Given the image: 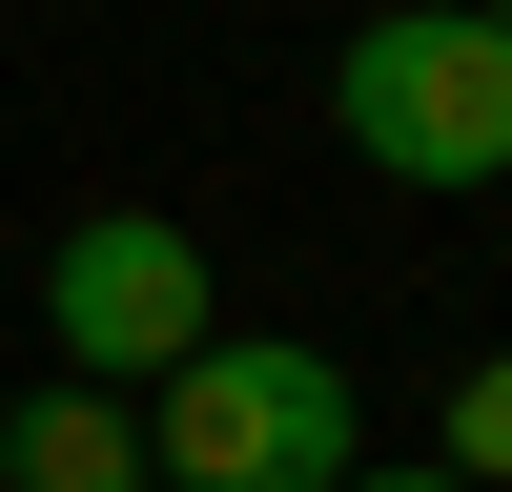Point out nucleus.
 I'll return each instance as SVG.
<instances>
[{
	"label": "nucleus",
	"mask_w": 512,
	"mask_h": 492,
	"mask_svg": "<svg viewBox=\"0 0 512 492\" xmlns=\"http://www.w3.org/2000/svg\"><path fill=\"white\" fill-rule=\"evenodd\" d=\"M472 21H492V41H512V0H472Z\"/></svg>",
	"instance_id": "nucleus-7"
},
{
	"label": "nucleus",
	"mask_w": 512,
	"mask_h": 492,
	"mask_svg": "<svg viewBox=\"0 0 512 492\" xmlns=\"http://www.w3.org/2000/svg\"><path fill=\"white\" fill-rule=\"evenodd\" d=\"M431 472H451V492H512V349L451 390V451H431Z\"/></svg>",
	"instance_id": "nucleus-5"
},
{
	"label": "nucleus",
	"mask_w": 512,
	"mask_h": 492,
	"mask_svg": "<svg viewBox=\"0 0 512 492\" xmlns=\"http://www.w3.org/2000/svg\"><path fill=\"white\" fill-rule=\"evenodd\" d=\"M0 492H144V410L123 390H21L0 410Z\"/></svg>",
	"instance_id": "nucleus-4"
},
{
	"label": "nucleus",
	"mask_w": 512,
	"mask_h": 492,
	"mask_svg": "<svg viewBox=\"0 0 512 492\" xmlns=\"http://www.w3.org/2000/svg\"><path fill=\"white\" fill-rule=\"evenodd\" d=\"M328 123H349L390 185H512V41L472 21V0H369L349 62H328Z\"/></svg>",
	"instance_id": "nucleus-2"
},
{
	"label": "nucleus",
	"mask_w": 512,
	"mask_h": 492,
	"mask_svg": "<svg viewBox=\"0 0 512 492\" xmlns=\"http://www.w3.org/2000/svg\"><path fill=\"white\" fill-rule=\"evenodd\" d=\"M349 492H451V472H349Z\"/></svg>",
	"instance_id": "nucleus-6"
},
{
	"label": "nucleus",
	"mask_w": 512,
	"mask_h": 492,
	"mask_svg": "<svg viewBox=\"0 0 512 492\" xmlns=\"http://www.w3.org/2000/svg\"><path fill=\"white\" fill-rule=\"evenodd\" d=\"M41 328H62V390H123V369H185L205 328V226H164V205H82L62 246H41Z\"/></svg>",
	"instance_id": "nucleus-3"
},
{
	"label": "nucleus",
	"mask_w": 512,
	"mask_h": 492,
	"mask_svg": "<svg viewBox=\"0 0 512 492\" xmlns=\"http://www.w3.org/2000/svg\"><path fill=\"white\" fill-rule=\"evenodd\" d=\"M349 451H369L349 369L287 328H205L144 410V492H349Z\"/></svg>",
	"instance_id": "nucleus-1"
}]
</instances>
